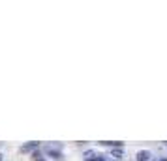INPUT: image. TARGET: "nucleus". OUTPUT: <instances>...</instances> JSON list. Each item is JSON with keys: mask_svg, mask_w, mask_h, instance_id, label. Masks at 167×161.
<instances>
[{"mask_svg": "<svg viewBox=\"0 0 167 161\" xmlns=\"http://www.w3.org/2000/svg\"><path fill=\"white\" fill-rule=\"evenodd\" d=\"M152 157V154L148 152V150H141V152H137V161H148Z\"/></svg>", "mask_w": 167, "mask_h": 161, "instance_id": "nucleus-1", "label": "nucleus"}, {"mask_svg": "<svg viewBox=\"0 0 167 161\" xmlns=\"http://www.w3.org/2000/svg\"><path fill=\"white\" fill-rule=\"evenodd\" d=\"M122 154H124L122 148H113V150H111V155H113V157H122Z\"/></svg>", "mask_w": 167, "mask_h": 161, "instance_id": "nucleus-2", "label": "nucleus"}, {"mask_svg": "<svg viewBox=\"0 0 167 161\" xmlns=\"http://www.w3.org/2000/svg\"><path fill=\"white\" fill-rule=\"evenodd\" d=\"M85 159L86 161H94V159H96V154H94V152H85Z\"/></svg>", "mask_w": 167, "mask_h": 161, "instance_id": "nucleus-3", "label": "nucleus"}, {"mask_svg": "<svg viewBox=\"0 0 167 161\" xmlns=\"http://www.w3.org/2000/svg\"><path fill=\"white\" fill-rule=\"evenodd\" d=\"M36 146H38V143H28V144H25V146H23V152L32 150V148H36Z\"/></svg>", "mask_w": 167, "mask_h": 161, "instance_id": "nucleus-4", "label": "nucleus"}, {"mask_svg": "<svg viewBox=\"0 0 167 161\" xmlns=\"http://www.w3.org/2000/svg\"><path fill=\"white\" fill-rule=\"evenodd\" d=\"M34 161H45V159H43V157H40L38 154H34Z\"/></svg>", "mask_w": 167, "mask_h": 161, "instance_id": "nucleus-5", "label": "nucleus"}, {"mask_svg": "<svg viewBox=\"0 0 167 161\" xmlns=\"http://www.w3.org/2000/svg\"><path fill=\"white\" fill-rule=\"evenodd\" d=\"M94 161H105V157H103V155H96V159H94Z\"/></svg>", "mask_w": 167, "mask_h": 161, "instance_id": "nucleus-6", "label": "nucleus"}, {"mask_svg": "<svg viewBox=\"0 0 167 161\" xmlns=\"http://www.w3.org/2000/svg\"><path fill=\"white\" fill-rule=\"evenodd\" d=\"M2 159H4V155H2V154H0V161H2Z\"/></svg>", "mask_w": 167, "mask_h": 161, "instance_id": "nucleus-7", "label": "nucleus"}, {"mask_svg": "<svg viewBox=\"0 0 167 161\" xmlns=\"http://www.w3.org/2000/svg\"><path fill=\"white\" fill-rule=\"evenodd\" d=\"M160 161H167V157H163V159H160Z\"/></svg>", "mask_w": 167, "mask_h": 161, "instance_id": "nucleus-8", "label": "nucleus"}]
</instances>
